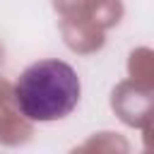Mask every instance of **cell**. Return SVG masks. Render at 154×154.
Here are the masks:
<instances>
[{"label":"cell","instance_id":"6da1fadb","mask_svg":"<svg viewBox=\"0 0 154 154\" xmlns=\"http://www.w3.org/2000/svg\"><path fill=\"white\" fill-rule=\"evenodd\" d=\"M79 77L63 60H38L29 65L14 84V103L29 120H60L79 101Z\"/></svg>","mask_w":154,"mask_h":154}]
</instances>
